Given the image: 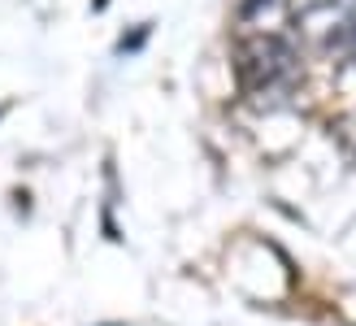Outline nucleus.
<instances>
[{
    "mask_svg": "<svg viewBox=\"0 0 356 326\" xmlns=\"http://www.w3.org/2000/svg\"><path fill=\"white\" fill-rule=\"evenodd\" d=\"M334 131H339V143H343V148L356 157V114H352V118H343L339 126H334Z\"/></svg>",
    "mask_w": 356,
    "mask_h": 326,
    "instance_id": "f03ea898",
    "label": "nucleus"
},
{
    "mask_svg": "<svg viewBox=\"0 0 356 326\" xmlns=\"http://www.w3.org/2000/svg\"><path fill=\"white\" fill-rule=\"evenodd\" d=\"M300 79V52L282 31H257L239 48V83L248 96H287Z\"/></svg>",
    "mask_w": 356,
    "mask_h": 326,
    "instance_id": "f257e3e1",
    "label": "nucleus"
}]
</instances>
